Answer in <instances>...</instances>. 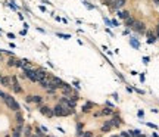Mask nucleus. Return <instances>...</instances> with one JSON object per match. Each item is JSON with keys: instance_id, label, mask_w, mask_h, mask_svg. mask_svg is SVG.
<instances>
[{"instance_id": "obj_1", "label": "nucleus", "mask_w": 159, "mask_h": 137, "mask_svg": "<svg viewBox=\"0 0 159 137\" xmlns=\"http://www.w3.org/2000/svg\"><path fill=\"white\" fill-rule=\"evenodd\" d=\"M53 109V115L55 116H66V115H71L72 112H74V109H68V108H65V106H62L61 103H58L55 108H52Z\"/></svg>"}, {"instance_id": "obj_2", "label": "nucleus", "mask_w": 159, "mask_h": 137, "mask_svg": "<svg viewBox=\"0 0 159 137\" xmlns=\"http://www.w3.org/2000/svg\"><path fill=\"white\" fill-rule=\"evenodd\" d=\"M5 103H6V106L11 109V111H14V112H18L19 109H21V106H19V103L15 100V97H12L11 94H6L5 96Z\"/></svg>"}, {"instance_id": "obj_3", "label": "nucleus", "mask_w": 159, "mask_h": 137, "mask_svg": "<svg viewBox=\"0 0 159 137\" xmlns=\"http://www.w3.org/2000/svg\"><path fill=\"white\" fill-rule=\"evenodd\" d=\"M63 84L65 83L59 77H52V80H50V87H53V88H62Z\"/></svg>"}, {"instance_id": "obj_4", "label": "nucleus", "mask_w": 159, "mask_h": 137, "mask_svg": "<svg viewBox=\"0 0 159 137\" xmlns=\"http://www.w3.org/2000/svg\"><path fill=\"white\" fill-rule=\"evenodd\" d=\"M144 27H146V25H144L143 22H140V21H135V22L133 24V27H131V28H133L134 31H137L138 34H143V33H146V28H144Z\"/></svg>"}, {"instance_id": "obj_5", "label": "nucleus", "mask_w": 159, "mask_h": 137, "mask_svg": "<svg viewBox=\"0 0 159 137\" xmlns=\"http://www.w3.org/2000/svg\"><path fill=\"white\" fill-rule=\"evenodd\" d=\"M40 113L44 115V116H47V118L55 116V115H53V109L49 108V106H40Z\"/></svg>"}, {"instance_id": "obj_6", "label": "nucleus", "mask_w": 159, "mask_h": 137, "mask_svg": "<svg viewBox=\"0 0 159 137\" xmlns=\"http://www.w3.org/2000/svg\"><path fill=\"white\" fill-rule=\"evenodd\" d=\"M125 3H127V0H112L111 8H112L113 11H118V9H121L122 6H125Z\"/></svg>"}, {"instance_id": "obj_7", "label": "nucleus", "mask_w": 159, "mask_h": 137, "mask_svg": "<svg viewBox=\"0 0 159 137\" xmlns=\"http://www.w3.org/2000/svg\"><path fill=\"white\" fill-rule=\"evenodd\" d=\"M11 80H12V86H11V87L14 88V91H15V93H22V87L19 86V83H18L16 77H12Z\"/></svg>"}, {"instance_id": "obj_8", "label": "nucleus", "mask_w": 159, "mask_h": 137, "mask_svg": "<svg viewBox=\"0 0 159 137\" xmlns=\"http://www.w3.org/2000/svg\"><path fill=\"white\" fill-rule=\"evenodd\" d=\"M50 80H52V77H50V75H46L44 78H41V80L39 81V84H40L43 88H49V87H50Z\"/></svg>"}, {"instance_id": "obj_9", "label": "nucleus", "mask_w": 159, "mask_h": 137, "mask_svg": "<svg viewBox=\"0 0 159 137\" xmlns=\"http://www.w3.org/2000/svg\"><path fill=\"white\" fill-rule=\"evenodd\" d=\"M25 77L31 81H36L37 83V75H36V69H27L25 71Z\"/></svg>"}, {"instance_id": "obj_10", "label": "nucleus", "mask_w": 159, "mask_h": 137, "mask_svg": "<svg viewBox=\"0 0 159 137\" xmlns=\"http://www.w3.org/2000/svg\"><path fill=\"white\" fill-rule=\"evenodd\" d=\"M36 75H37V83H39L41 78H44V77H46V75H49V74H47L43 68H37V69H36Z\"/></svg>"}, {"instance_id": "obj_11", "label": "nucleus", "mask_w": 159, "mask_h": 137, "mask_svg": "<svg viewBox=\"0 0 159 137\" xmlns=\"http://www.w3.org/2000/svg\"><path fill=\"white\" fill-rule=\"evenodd\" d=\"M27 102H34V103H41L43 102V97L36 94V96H27Z\"/></svg>"}, {"instance_id": "obj_12", "label": "nucleus", "mask_w": 159, "mask_h": 137, "mask_svg": "<svg viewBox=\"0 0 159 137\" xmlns=\"http://www.w3.org/2000/svg\"><path fill=\"white\" fill-rule=\"evenodd\" d=\"M109 122H111V125H112V127H119V125L122 124L121 118H119V116H116V115H115V116H113V118H112Z\"/></svg>"}, {"instance_id": "obj_13", "label": "nucleus", "mask_w": 159, "mask_h": 137, "mask_svg": "<svg viewBox=\"0 0 159 137\" xmlns=\"http://www.w3.org/2000/svg\"><path fill=\"white\" fill-rule=\"evenodd\" d=\"M16 124H18V127H24V116L19 111L16 112Z\"/></svg>"}, {"instance_id": "obj_14", "label": "nucleus", "mask_w": 159, "mask_h": 137, "mask_svg": "<svg viewBox=\"0 0 159 137\" xmlns=\"http://www.w3.org/2000/svg\"><path fill=\"white\" fill-rule=\"evenodd\" d=\"M62 93L66 94V96H69V94L72 93V87H71L69 84H63V87H62Z\"/></svg>"}, {"instance_id": "obj_15", "label": "nucleus", "mask_w": 159, "mask_h": 137, "mask_svg": "<svg viewBox=\"0 0 159 137\" xmlns=\"http://www.w3.org/2000/svg\"><path fill=\"white\" fill-rule=\"evenodd\" d=\"M0 83H2L5 87H11L12 86V80L9 77H2V81H0Z\"/></svg>"}, {"instance_id": "obj_16", "label": "nucleus", "mask_w": 159, "mask_h": 137, "mask_svg": "<svg viewBox=\"0 0 159 137\" xmlns=\"http://www.w3.org/2000/svg\"><path fill=\"white\" fill-rule=\"evenodd\" d=\"M155 41H156L155 34H153L152 31H147V43H149V44H152V43H155Z\"/></svg>"}, {"instance_id": "obj_17", "label": "nucleus", "mask_w": 159, "mask_h": 137, "mask_svg": "<svg viewBox=\"0 0 159 137\" xmlns=\"http://www.w3.org/2000/svg\"><path fill=\"white\" fill-rule=\"evenodd\" d=\"M112 128H113V127L111 125V122H109V121H106V122L102 125V131H103V133H108V131H111Z\"/></svg>"}, {"instance_id": "obj_18", "label": "nucleus", "mask_w": 159, "mask_h": 137, "mask_svg": "<svg viewBox=\"0 0 159 137\" xmlns=\"http://www.w3.org/2000/svg\"><path fill=\"white\" fill-rule=\"evenodd\" d=\"M134 22H135V19H134V18H131V16H128L127 19H124V24H125V27H130V28L133 27V24H134Z\"/></svg>"}, {"instance_id": "obj_19", "label": "nucleus", "mask_w": 159, "mask_h": 137, "mask_svg": "<svg viewBox=\"0 0 159 137\" xmlns=\"http://www.w3.org/2000/svg\"><path fill=\"white\" fill-rule=\"evenodd\" d=\"M93 106H94L93 103H90V102H87V103H86V105L83 106V112H90Z\"/></svg>"}, {"instance_id": "obj_20", "label": "nucleus", "mask_w": 159, "mask_h": 137, "mask_svg": "<svg viewBox=\"0 0 159 137\" xmlns=\"http://www.w3.org/2000/svg\"><path fill=\"white\" fill-rule=\"evenodd\" d=\"M31 133H33L31 125H27V127H25V130H24V136H25V137H31Z\"/></svg>"}, {"instance_id": "obj_21", "label": "nucleus", "mask_w": 159, "mask_h": 137, "mask_svg": "<svg viewBox=\"0 0 159 137\" xmlns=\"http://www.w3.org/2000/svg\"><path fill=\"white\" fill-rule=\"evenodd\" d=\"M21 131H22V127H16L12 133V137H21Z\"/></svg>"}, {"instance_id": "obj_22", "label": "nucleus", "mask_w": 159, "mask_h": 137, "mask_svg": "<svg viewBox=\"0 0 159 137\" xmlns=\"http://www.w3.org/2000/svg\"><path fill=\"white\" fill-rule=\"evenodd\" d=\"M130 44H131L134 49H138V47H140V43H138L135 39H130Z\"/></svg>"}, {"instance_id": "obj_23", "label": "nucleus", "mask_w": 159, "mask_h": 137, "mask_svg": "<svg viewBox=\"0 0 159 137\" xmlns=\"http://www.w3.org/2000/svg\"><path fill=\"white\" fill-rule=\"evenodd\" d=\"M112 113H113V111L111 108H105L103 111H100V115H112Z\"/></svg>"}, {"instance_id": "obj_24", "label": "nucleus", "mask_w": 159, "mask_h": 137, "mask_svg": "<svg viewBox=\"0 0 159 137\" xmlns=\"http://www.w3.org/2000/svg\"><path fill=\"white\" fill-rule=\"evenodd\" d=\"M130 134H131V137H141V131L140 130H133V131H130Z\"/></svg>"}, {"instance_id": "obj_25", "label": "nucleus", "mask_w": 159, "mask_h": 137, "mask_svg": "<svg viewBox=\"0 0 159 137\" xmlns=\"http://www.w3.org/2000/svg\"><path fill=\"white\" fill-rule=\"evenodd\" d=\"M118 16H119L121 19H127V18L130 16V14H128V12L125 11V12H119V14H118Z\"/></svg>"}, {"instance_id": "obj_26", "label": "nucleus", "mask_w": 159, "mask_h": 137, "mask_svg": "<svg viewBox=\"0 0 159 137\" xmlns=\"http://www.w3.org/2000/svg\"><path fill=\"white\" fill-rule=\"evenodd\" d=\"M15 62H16V59H15V58H12V59H9L8 65H9V66H15Z\"/></svg>"}, {"instance_id": "obj_27", "label": "nucleus", "mask_w": 159, "mask_h": 137, "mask_svg": "<svg viewBox=\"0 0 159 137\" xmlns=\"http://www.w3.org/2000/svg\"><path fill=\"white\" fill-rule=\"evenodd\" d=\"M58 36H59V37H62V39H65V40H68V39H69V36H68V34H61V33H58Z\"/></svg>"}, {"instance_id": "obj_28", "label": "nucleus", "mask_w": 159, "mask_h": 137, "mask_svg": "<svg viewBox=\"0 0 159 137\" xmlns=\"http://www.w3.org/2000/svg\"><path fill=\"white\" fill-rule=\"evenodd\" d=\"M121 137H131V134L127 133V131H122V133H121Z\"/></svg>"}, {"instance_id": "obj_29", "label": "nucleus", "mask_w": 159, "mask_h": 137, "mask_svg": "<svg viewBox=\"0 0 159 137\" xmlns=\"http://www.w3.org/2000/svg\"><path fill=\"white\" fill-rule=\"evenodd\" d=\"M36 134H37V136H43V133H41V128H36Z\"/></svg>"}, {"instance_id": "obj_30", "label": "nucleus", "mask_w": 159, "mask_h": 137, "mask_svg": "<svg viewBox=\"0 0 159 137\" xmlns=\"http://www.w3.org/2000/svg\"><path fill=\"white\" fill-rule=\"evenodd\" d=\"M83 136H84V137H93L91 133H83Z\"/></svg>"}, {"instance_id": "obj_31", "label": "nucleus", "mask_w": 159, "mask_h": 137, "mask_svg": "<svg viewBox=\"0 0 159 137\" xmlns=\"http://www.w3.org/2000/svg\"><path fill=\"white\" fill-rule=\"evenodd\" d=\"M5 96H6V93H3L2 90H0V97H2V99H5Z\"/></svg>"}, {"instance_id": "obj_32", "label": "nucleus", "mask_w": 159, "mask_h": 137, "mask_svg": "<svg viewBox=\"0 0 159 137\" xmlns=\"http://www.w3.org/2000/svg\"><path fill=\"white\" fill-rule=\"evenodd\" d=\"M74 86H75L77 88H80V83H78V81H75V83H74Z\"/></svg>"}, {"instance_id": "obj_33", "label": "nucleus", "mask_w": 159, "mask_h": 137, "mask_svg": "<svg viewBox=\"0 0 159 137\" xmlns=\"http://www.w3.org/2000/svg\"><path fill=\"white\" fill-rule=\"evenodd\" d=\"M147 125H149V127H152V128H156V125H155V124H150V122H147Z\"/></svg>"}, {"instance_id": "obj_34", "label": "nucleus", "mask_w": 159, "mask_h": 137, "mask_svg": "<svg viewBox=\"0 0 159 137\" xmlns=\"http://www.w3.org/2000/svg\"><path fill=\"white\" fill-rule=\"evenodd\" d=\"M153 2H155L156 5H159V0H153Z\"/></svg>"}, {"instance_id": "obj_35", "label": "nucleus", "mask_w": 159, "mask_h": 137, "mask_svg": "<svg viewBox=\"0 0 159 137\" xmlns=\"http://www.w3.org/2000/svg\"><path fill=\"white\" fill-rule=\"evenodd\" d=\"M156 33H158V37H159V27H158V30H156Z\"/></svg>"}, {"instance_id": "obj_36", "label": "nucleus", "mask_w": 159, "mask_h": 137, "mask_svg": "<svg viewBox=\"0 0 159 137\" xmlns=\"http://www.w3.org/2000/svg\"><path fill=\"white\" fill-rule=\"evenodd\" d=\"M31 137H40V136H37V134H34V136H31Z\"/></svg>"}, {"instance_id": "obj_37", "label": "nucleus", "mask_w": 159, "mask_h": 137, "mask_svg": "<svg viewBox=\"0 0 159 137\" xmlns=\"http://www.w3.org/2000/svg\"><path fill=\"white\" fill-rule=\"evenodd\" d=\"M112 137H121V136H112Z\"/></svg>"}, {"instance_id": "obj_38", "label": "nucleus", "mask_w": 159, "mask_h": 137, "mask_svg": "<svg viewBox=\"0 0 159 137\" xmlns=\"http://www.w3.org/2000/svg\"><path fill=\"white\" fill-rule=\"evenodd\" d=\"M6 137H11V136H6Z\"/></svg>"}]
</instances>
